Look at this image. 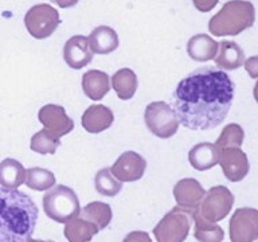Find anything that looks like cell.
Masks as SVG:
<instances>
[{
  "label": "cell",
  "instance_id": "obj_7",
  "mask_svg": "<svg viewBox=\"0 0 258 242\" xmlns=\"http://www.w3.org/2000/svg\"><path fill=\"white\" fill-rule=\"evenodd\" d=\"M59 23V12L44 3L31 7L24 16V24L27 31L36 39H46L51 36Z\"/></svg>",
  "mask_w": 258,
  "mask_h": 242
},
{
  "label": "cell",
  "instance_id": "obj_28",
  "mask_svg": "<svg viewBox=\"0 0 258 242\" xmlns=\"http://www.w3.org/2000/svg\"><path fill=\"white\" fill-rule=\"evenodd\" d=\"M59 144V137L54 136L47 129H42L32 136L30 147L34 152L40 153V155H48V153L54 155Z\"/></svg>",
  "mask_w": 258,
  "mask_h": 242
},
{
  "label": "cell",
  "instance_id": "obj_24",
  "mask_svg": "<svg viewBox=\"0 0 258 242\" xmlns=\"http://www.w3.org/2000/svg\"><path fill=\"white\" fill-rule=\"evenodd\" d=\"M139 86L136 73L132 69H120L112 77V88L120 100H131Z\"/></svg>",
  "mask_w": 258,
  "mask_h": 242
},
{
  "label": "cell",
  "instance_id": "obj_3",
  "mask_svg": "<svg viewBox=\"0 0 258 242\" xmlns=\"http://www.w3.org/2000/svg\"><path fill=\"white\" fill-rule=\"evenodd\" d=\"M255 22V8L247 0H230L210 19L209 31L214 36H235Z\"/></svg>",
  "mask_w": 258,
  "mask_h": 242
},
{
  "label": "cell",
  "instance_id": "obj_32",
  "mask_svg": "<svg viewBox=\"0 0 258 242\" xmlns=\"http://www.w3.org/2000/svg\"><path fill=\"white\" fill-rule=\"evenodd\" d=\"M218 2H219V0H192L195 8L201 12L211 11V10L217 6Z\"/></svg>",
  "mask_w": 258,
  "mask_h": 242
},
{
  "label": "cell",
  "instance_id": "obj_17",
  "mask_svg": "<svg viewBox=\"0 0 258 242\" xmlns=\"http://www.w3.org/2000/svg\"><path fill=\"white\" fill-rule=\"evenodd\" d=\"M214 60L219 69L237 70L245 62V52L233 40H222Z\"/></svg>",
  "mask_w": 258,
  "mask_h": 242
},
{
  "label": "cell",
  "instance_id": "obj_10",
  "mask_svg": "<svg viewBox=\"0 0 258 242\" xmlns=\"http://www.w3.org/2000/svg\"><path fill=\"white\" fill-rule=\"evenodd\" d=\"M218 164H221L226 179L234 183L243 180L250 169L247 155L241 148L219 149Z\"/></svg>",
  "mask_w": 258,
  "mask_h": 242
},
{
  "label": "cell",
  "instance_id": "obj_20",
  "mask_svg": "<svg viewBox=\"0 0 258 242\" xmlns=\"http://www.w3.org/2000/svg\"><path fill=\"white\" fill-rule=\"evenodd\" d=\"M82 89L90 100H101L110 90L109 76L101 70H89L82 76Z\"/></svg>",
  "mask_w": 258,
  "mask_h": 242
},
{
  "label": "cell",
  "instance_id": "obj_14",
  "mask_svg": "<svg viewBox=\"0 0 258 242\" xmlns=\"http://www.w3.org/2000/svg\"><path fill=\"white\" fill-rule=\"evenodd\" d=\"M205 189L197 179L194 177H184L173 187V197L177 206L183 209L194 210L201 205L202 199L205 197Z\"/></svg>",
  "mask_w": 258,
  "mask_h": 242
},
{
  "label": "cell",
  "instance_id": "obj_25",
  "mask_svg": "<svg viewBox=\"0 0 258 242\" xmlns=\"http://www.w3.org/2000/svg\"><path fill=\"white\" fill-rule=\"evenodd\" d=\"M80 217L93 222L100 230L108 227L112 221L113 213L110 206L104 202H90L80 211Z\"/></svg>",
  "mask_w": 258,
  "mask_h": 242
},
{
  "label": "cell",
  "instance_id": "obj_34",
  "mask_svg": "<svg viewBox=\"0 0 258 242\" xmlns=\"http://www.w3.org/2000/svg\"><path fill=\"white\" fill-rule=\"evenodd\" d=\"M253 96H254V100L258 102V81L257 84L254 85V89H253Z\"/></svg>",
  "mask_w": 258,
  "mask_h": 242
},
{
  "label": "cell",
  "instance_id": "obj_8",
  "mask_svg": "<svg viewBox=\"0 0 258 242\" xmlns=\"http://www.w3.org/2000/svg\"><path fill=\"white\" fill-rule=\"evenodd\" d=\"M233 205V193L225 186H215L205 194L198 209L206 221L217 223L225 219L226 215H229Z\"/></svg>",
  "mask_w": 258,
  "mask_h": 242
},
{
  "label": "cell",
  "instance_id": "obj_31",
  "mask_svg": "<svg viewBox=\"0 0 258 242\" xmlns=\"http://www.w3.org/2000/svg\"><path fill=\"white\" fill-rule=\"evenodd\" d=\"M245 70L251 78H258V55L250 56L243 62Z\"/></svg>",
  "mask_w": 258,
  "mask_h": 242
},
{
  "label": "cell",
  "instance_id": "obj_15",
  "mask_svg": "<svg viewBox=\"0 0 258 242\" xmlns=\"http://www.w3.org/2000/svg\"><path fill=\"white\" fill-rule=\"evenodd\" d=\"M114 121L112 109L105 105H92L82 114V127L89 133H101L110 128Z\"/></svg>",
  "mask_w": 258,
  "mask_h": 242
},
{
  "label": "cell",
  "instance_id": "obj_2",
  "mask_svg": "<svg viewBox=\"0 0 258 242\" xmlns=\"http://www.w3.org/2000/svg\"><path fill=\"white\" fill-rule=\"evenodd\" d=\"M38 217L39 210L30 195L0 187V242H27Z\"/></svg>",
  "mask_w": 258,
  "mask_h": 242
},
{
  "label": "cell",
  "instance_id": "obj_9",
  "mask_svg": "<svg viewBox=\"0 0 258 242\" xmlns=\"http://www.w3.org/2000/svg\"><path fill=\"white\" fill-rule=\"evenodd\" d=\"M231 242H254L258 239V210L241 207L234 211L230 219Z\"/></svg>",
  "mask_w": 258,
  "mask_h": 242
},
{
  "label": "cell",
  "instance_id": "obj_18",
  "mask_svg": "<svg viewBox=\"0 0 258 242\" xmlns=\"http://www.w3.org/2000/svg\"><path fill=\"white\" fill-rule=\"evenodd\" d=\"M219 149L211 143H199L188 152V161L197 171H207L218 164Z\"/></svg>",
  "mask_w": 258,
  "mask_h": 242
},
{
  "label": "cell",
  "instance_id": "obj_16",
  "mask_svg": "<svg viewBox=\"0 0 258 242\" xmlns=\"http://www.w3.org/2000/svg\"><path fill=\"white\" fill-rule=\"evenodd\" d=\"M89 47L93 54H110L118 47V35L108 26H98L88 36Z\"/></svg>",
  "mask_w": 258,
  "mask_h": 242
},
{
  "label": "cell",
  "instance_id": "obj_19",
  "mask_svg": "<svg viewBox=\"0 0 258 242\" xmlns=\"http://www.w3.org/2000/svg\"><path fill=\"white\" fill-rule=\"evenodd\" d=\"M219 43L206 34L194 35L187 43V54L189 58L198 62H207L215 58Z\"/></svg>",
  "mask_w": 258,
  "mask_h": 242
},
{
  "label": "cell",
  "instance_id": "obj_35",
  "mask_svg": "<svg viewBox=\"0 0 258 242\" xmlns=\"http://www.w3.org/2000/svg\"><path fill=\"white\" fill-rule=\"evenodd\" d=\"M27 242H52V241H39V239H32V238H30Z\"/></svg>",
  "mask_w": 258,
  "mask_h": 242
},
{
  "label": "cell",
  "instance_id": "obj_30",
  "mask_svg": "<svg viewBox=\"0 0 258 242\" xmlns=\"http://www.w3.org/2000/svg\"><path fill=\"white\" fill-rule=\"evenodd\" d=\"M122 242H152V239H151L148 233L141 231V230H136V231L129 233L128 235L122 239Z\"/></svg>",
  "mask_w": 258,
  "mask_h": 242
},
{
  "label": "cell",
  "instance_id": "obj_13",
  "mask_svg": "<svg viewBox=\"0 0 258 242\" xmlns=\"http://www.w3.org/2000/svg\"><path fill=\"white\" fill-rule=\"evenodd\" d=\"M63 59L74 70L88 66L93 60V52L89 47L88 38L84 35L72 36L64 43Z\"/></svg>",
  "mask_w": 258,
  "mask_h": 242
},
{
  "label": "cell",
  "instance_id": "obj_6",
  "mask_svg": "<svg viewBox=\"0 0 258 242\" xmlns=\"http://www.w3.org/2000/svg\"><path fill=\"white\" fill-rule=\"evenodd\" d=\"M144 121L147 128L160 139L172 137L179 129V120L173 109L164 101H155L145 108Z\"/></svg>",
  "mask_w": 258,
  "mask_h": 242
},
{
  "label": "cell",
  "instance_id": "obj_21",
  "mask_svg": "<svg viewBox=\"0 0 258 242\" xmlns=\"http://www.w3.org/2000/svg\"><path fill=\"white\" fill-rule=\"evenodd\" d=\"M100 231L93 222L81 218L80 215L64 223V237L69 242H89Z\"/></svg>",
  "mask_w": 258,
  "mask_h": 242
},
{
  "label": "cell",
  "instance_id": "obj_27",
  "mask_svg": "<svg viewBox=\"0 0 258 242\" xmlns=\"http://www.w3.org/2000/svg\"><path fill=\"white\" fill-rule=\"evenodd\" d=\"M94 186H96L97 193L110 198L116 197L122 189V183L110 172V168H102L96 173Z\"/></svg>",
  "mask_w": 258,
  "mask_h": 242
},
{
  "label": "cell",
  "instance_id": "obj_1",
  "mask_svg": "<svg viewBox=\"0 0 258 242\" xmlns=\"http://www.w3.org/2000/svg\"><path fill=\"white\" fill-rule=\"evenodd\" d=\"M234 98V82L223 70L202 68L177 84L172 97L179 124L207 131L223 123Z\"/></svg>",
  "mask_w": 258,
  "mask_h": 242
},
{
  "label": "cell",
  "instance_id": "obj_12",
  "mask_svg": "<svg viewBox=\"0 0 258 242\" xmlns=\"http://www.w3.org/2000/svg\"><path fill=\"white\" fill-rule=\"evenodd\" d=\"M147 168V161L141 155L126 151L110 167V172L120 182H135L143 177Z\"/></svg>",
  "mask_w": 258,
  "mask_h": 242
},
{
  "label": "cell",
  "instance_id": "obj_23",
  "mask_svg": "<svg viewBox=\"0 0 258 242\" xmlns=\"http://www.w3.org/2000/svg\"><path fill=\"white\" fill-rule=\"evenodd\" d=\"M26 182V168L15 159L0 161V186L6 189H18Z\"/></svg>",
  "mask_w": 258,
  "mask_h": 242
},
{
  "label": "cell",
  "instance_id": "obj_22",
  "mask_svg": "<svg viewBox=\"0 0 258 242\" xmlns=\"http://www.w3.org/2000/svg\"><path fill=\"white\" fill-rule=\"evenodd\" d=\"M192 221L195 225L194 229V237L199 242H222L225 238V231L221 226H218L214 222L206 221L202 217L199 209L192 210Z\"/></svg>",
  "mask_w": 258,
  "mask_h": 242
},
{
  "label": "cell",
  "instance_id": "obj_33",
  "mask_svg": "<svg viewBox=\"0 0 258 242\" xmlns=\"http://www.w3.org/2000/svg\"><path fill=\"white\" fill-rule=\"evenodd\" d=\"M80 0H51V3L59 6L60 8H70L74 7Z\"/></svg>",
  "mask_w": 258,
  "mask_h": 242
},
{
  "label": "cell",
  "instance_id": "obj_4",
  "mask_svg": "<svg viewBox=\"0 0 258 242\" xmlns=\"http://www.w3.org/2000/svg\"><path fill=\"white\" fill-rule=\"evenodd\" d=\"M43 210L50 219L58 223H66L80 215V201L74 190L59 185L47 190V193L44 194Z\"/></svg>",
  "mask_w": 258,
  "mask_h": 242
},
{
  "label": "cell",
  "instance_id": "obj_29",
  "mask_svg": "<svg viewBox=\"0 0 258 242\" xmlns=\"http://www.w3.org/2000/svg\"><path fill=\"white\" fill-rule=\"evenodd\" d=\"M245 139V132L239 124L226 125L222 133L218 137L215 145L218 149L223 148H241L242 143Z\"/></svg>",
  "mask_w": 258,
  "mask_h": 242
},
{
  "label": "cell",
  "instance_id": "obj_11",
  "mask_svg": "<svg viewBox=\"0 0 258 242\" xmlns=\"http://www.w3.org/2000/svg\"><path fill=\"white\" fill-rule=\"evenodd\" d=\"M38 120L43 124L44 129L51 132L54 136L62 137L74 129V121L66 114L63 106L48 104L42 106L38 113Z\"/></svg>",
  "mask_w": 258,
  "mask_h": 242
},
{
  "label": "cell",
  "instance_id": "obj_5",
  "mask_svg": "<svg viewBox=\"0 0 258 242\" xmlns=\"http://www.w3.org/2000/svg\"><path fill=\"white\" fill-rule=\"evenodd\" d=\"M192 223V210L176 206L157 223L153 234L157 242H184Z\"/></svg>",
  "mask_w": 258,
  "mask_h": 242
},
{
  "label": "cell",
  "instance_id": "obj_26",
  "mask_svg": "<svg viewBox=\"0 0 258 242\" xmlns=\"http://www.w3.org/2000/svg\"><path fill=\"white\" fill-rule=\"evenodd\" d=\"M55 175L46 168L32 167L26 171V185L35 191H47L55 186Z\"/></svg>",
  "mask_w": 258,
  "mask_h": 242
}]
</instances>
